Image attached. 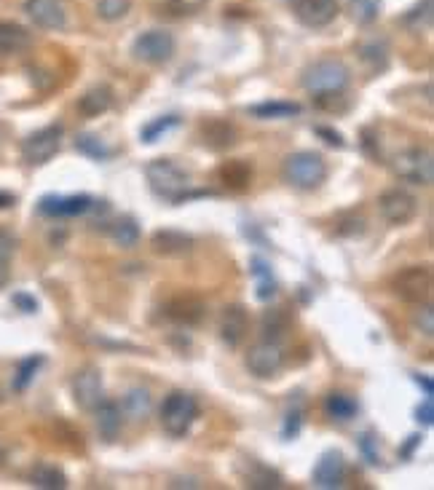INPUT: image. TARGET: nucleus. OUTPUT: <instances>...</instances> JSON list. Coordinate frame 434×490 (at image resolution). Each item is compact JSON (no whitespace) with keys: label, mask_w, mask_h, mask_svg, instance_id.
<instances>
[{"label":"nucleus","mask_w":434,"mask_h":490,"mask_svg":"<svg viewBox=\"0 0 434 490\" xmlns=\"http://www.w3.org/2000/svg\"><path fill=\"white\" fill-rule=\"evenodd\" d=\"M145 179H148L150 190H153L159 199L170 201V204H182V201H188V199L202 196V193H193V190H191V175H188L180 164H174L172 158H156V161H150V164L145 167Z\"/></svg>","instance_id":"1"},{"label":"nucleus","mask_w":434,"mask_h":490,"mask_svg":"<svg viewBox=\"0 0 434 490\" xmlns=\"http://www.w3.org/2000/svg\"><path fill=\"white\" fill-rule=\"evenodd\" d=\"M282 178L295 190H316L327 179V161L314 150H295L284 158Z\"/></svg>","instance_id":"2"},{"label":"nucleus","mask_w":434,"mask_h":490,"mask_svg":"<svg viewBox=\"0 0 434 490\" xmlns=\"http://www.w3.org/2000/svg\"><path fill=\"white\" fill-rule=\"evenodd\" d=\"M301 84L308 94H330V91H346L351 84V70L341 59H316L311 62L301 76Z\"/></svg>","instance_id":"3"},{"label":"nucleus","mask_w":434,"mask_h":490,"mask_svg":"<svg viewBox=\"0 0 434 490\" xmlns=\"http://www.w3.org/2000/svg\"><path fill=\"white\" fill-rule=\"evenodd\" d=\"M389 290L405 303H413V306L429 303L434 290L432 271L427 266L402 268L389 279Z\"/></svg>","instance_id":"4"},{"label":"nucleus","mask_w":434,"mask_h":490,"mask_svg":"<svg viewBox=\"0 0 434 490\" xmlns=\"http://www.w3.org/2000/svg\"><path fill=\"white\" fill-rule=\"evenodd\" d=\"M199 418V402L188 392L174 389L161 404V426L170 437H185Z\"/></svg>","instance_id":"5"},{"label":"nucleus","mask_w":434,"mask_h":490,"mask_svg":"<svg viewBox=\"0 0 434 490\" xmlns=\"http://www.w3.org/2000/svg\"><path fill=\"white\" fill-rule=\"evenodd\" d=\"M391 172L405 182L429 188L434 182V156L427 148H408L391 158Z\"/></svg>","instance_id":"6"},{"label":"nucleus","mask_w":434,"mask_h":490,"mask_svg":"<svg viewBox=\"0 0 434 490\" xmlns=\"http://www.w3.org/2000/svg\"><path fill=\"white\" fill-rule=\"evenodd\" d=\"M174 48H177V44H174L172 33H167V30H148V33L134 38L131 56L137 62H142V65L159 67V65H167L172 59Z\"/></svg>","instance_id":"7"},{"label":"nucleus","mask_w":434,"mask_h":490,"mask_svg":"<svg viewBox=\"0 0 434 490\" xmlns=\"http://www.w3.org/2000/svg\"><path fill=\"white\" fill-rule=\"evenodd\" d=\"M62 134H65L62 124H51V127H44V129L33 132L22 142V158L30 167L48 164L59 153V148H62Z\"/></svg>","instance_id":"8"},{"label":"nucleus","mask_w":434,"mask_h":490,"mask_svg":"<svg viewBox=\"0 0 434 490\" xmlns=\"http://www.w3.org/2000/svg\"><path fill=\"white\" fill-rule=\"evenodd\" d=\"M70 392H73V402L78 410L94 413V407L105 400V383H102L99 367H94V364L81 367L70 381Z\"/></svg>","instance_id":"9"},{"label":"nucleus","mask_w":434,"mask_h":490,"mask_svg":"<svg viewBox=\"0 0 434 490\" xmlns=\"http://www.w3.org/2000/svg\"><path fill=\"white\" fill-rule=\"evenodd\" d=\"M378 212L389 225H408L418 215V199L402 188H389L378 196Z\"/></svg>","instance_id":"10"},{"label":"nucleus","mask_w":434,"mask_h":490,"mask_svg":"<svg viewBox=\"0 0 434 490\" xmlns=\"http://www.w3.org/2000/svg\"><path fill=\"white\" fill-rule=\"evenodd\" d=\"M244 364H247L250 375H255V378H274V375H279V370L284 367V354H282L279 343L263 341V343H255V346L247 352Z\"/></svg>","instance_id":"11"},{"label":"nucleus","mask_w":434,"mask_h":490,"mask_svg":"<svg viewBox=\"0 0 434 490\" xmlns=\"http://www.w3.org/2000/svg\"><path fill=\"white\" fill-rule=\"evenodd\" d=\"M295 19L311 27V30H322L327 25H333L341 14V3L338 0H295Z\"/></svg>","instance_id":"12"},{"label":"nucleus","mask_w":434,"mask_h":490,"mask_svg":"<svg viewBox=\"0 0 434 490\" xmlns=\"http://www.w3.org/2000/svg\"><path fill=\"white\" fill-rule=\"evenodd\" d=\"M220 341L228 346V349H239L250 332V313L242 303H231L225 306L220 313Z\"/></svg>","instance_id":"13"},{"label":"nucleus","mask_w":434,"mask_h":490,"mask_svg":"<svg viewBox=\"0 0 434 490\" xmlns=\"http://www.w3.org/2000/svg\"><path fill=\"white\" fill-rule=\"evenodd\" d=\"M346 480V458L341 450H327L314 466V485L322 490H336Z\"/></svg>","instance_id":"14"},{"label":"nucleus","mask_w":434,"mask_h":490,"mask_svg":"<svg viewBox=\"0 0 434 490\" xmlns=\"http://www.w3.org/2000/svg\"><path fill=\"white\" fill-rule=\"evenodd\" d=\"M25 11L41 30H65L67 27V11L62 0H25Z\"/></svg>","instance_id":"15"},{"label":"nucleus","mask_w":434,"mask_h":490,"mask_svg":"<svg viewBox=\"0 0 434 490\" xmlns=\"http://www.w3.org/2000/svg\"><path fill=\"white\" fill-rule=\"evenodd\" d=\"M88 209H94V199L81 193V196H44L38 204V212L46 218H76V215H87Z\"/></svg>","instance_id":"16"},{"label":"nucleus","mask_w":434,"mask_h":490,"mask_svg":"<svg viewBox=\"0 0 434 490\" xmlns=\"http://www.w3.org/2000/svg\"><path fill=\"white\" fill-rule=\"evenodd\" d=\"M204 311H207L204 301H202L199 295H193V292H182V295H177V298H172V301L164 306L167 319H172L174 324H182V327H196V324H202Z\"/></svg>","instance_id":"17"},{"label":"nucleus","mask_w":434,"mask_h":490,"mask_svg":"<svg viewBox=\"0 0 434 490\" xmlns=\"http://www.w3.org/2000/svg\"><path fill=\"white\" fill-rule=\"evenodd\" d=\"M150 247L156 255H164V258H182V255H191L193 250V236L182 233V230H174V228H164V230H156L150 236Z\"/></svg>","instance_id":"18"},{"label":"nucleus","mask_w":434,"mask_h":490,"mask_svg":"<svg viewBox=\"0 0 434 490\" xmlns=\"http://www.w3.org/2000/svg\"><path fill=\"white\" fill-rule=\"evenodd\" d=\"M199 137H202V145L215 150V153H222L228 148L236 145V129L233 124L222 121V118H212V121H204L202 129H199Z\"/></svg>","instance_id":"19"},{"label":"nucleus","mask_w":434,"mask_h":490,"mask_svg":"<svg viewBox=\"0 0 434 490\" xmlns=\"http://www.w3.org/2000/svg\"><path fill=\"white\" fill-rule=\"evenodd\" d=\"M94 421H97V432H99L108 443H113V440L121 434L124 410H121V404H116V402L102 400L94 407Z\"/></svg>","instance_id":"20"},{"label":"nucleus","mask_w":434,"mask_h":490,"mask_svg":"<svg viewBox=\"0 0 434 490\" xmlns=\"http://www.w3.org/2000/svg\"><path fill=\"white\" fill-rule=\"evenodd\" d=\"M33 46V33L16 22H0V56L22 54Z\"/></svg>","instance_id":"21"},{"label":"nucleus","mask_w":434,"mask_h":490,"mask_svg":"<svg viewBox=\"0 0 434 490\" xmlns=\"http://www.w3.org/2000/svg\"><path fill=\"white\" fill-rule=\"evenodd\" d=\"M113 99H116V94H113L110 87H105V84L91 87V89L78 99V113L87 116V118H97V116H102V113H108V110L113 107Z\"/></svg>","instance_id":"22"},{"label":"nucleus","mask_w":434,"mask_h":490,"mask_svg":"<svg viewBox=\"0 0 434 490\" xmlns=\"http://www.w3.org/2000/svg\"><path fill=\"white\" fill-rule=\"evenodd\" d=\"M242 480H244V485L247 488H258V490H276L284 485V480H282V475L276 472V469H271V466H263L258 461H253L250 458V469L242 475Z\"/></svg>","instance_id":"23"},{"label":"nucleus","mask_w":434,"mask_h":490,"mask_svg":"<svg viewBox=\"0 0 434 490\" xmlns=\"http://www.w3.org/2000/svg\"><path fill=\"white\" fill-rule=\"evenodd\" d=\"M30 485L41 490H65L67 488V475L57 464H36L30 472Z\"/></svg>","instance_id":"24"},{"label":"nucleus","mask_w":434,"mask_h":490,"mask_svg":"<svg viewBox=\"0 0 434 490\" xmlns=\"http://www.w3.org/2000/svg\"><path fill=\"white\" fill-rule=\"evenodd\" d=\"M325 413H327V418H333L338 424H346V421H351L359 413V404H356L354 397H348L344 392H330L325 397Z\"/></svg>","instance_id":"25"},{"label":"nucleus","mask_w":434,"mask_h":490,"mask_svg":"<svg viewBox=\"0 0 434 490\" xmlns=\"http://www.w3.org/2000/svg\"><path fill=\"white\" fill-rule=\"evenodd\" d=\"M250 113L255 118H293V116H301V105L298 102H284V99H268V102H261V105H253Z\"/></svg>","instance_id":"26"},{"label":"nucleus","mask_w":434,"mask_h":490,"mask_svg":"<svg viewBox=\"0 0 434 490\" xmlns=\"http://www.w3.org/2000/svg\"><path fill=\"white\" fill-rule=\"evenodd\" d=\"M217 178L222 179L231 190H247V185L253 179V169L247 161H225L217 169Z\"/></svg>","instance_id":"27"},{"label":"nucleus","mask_w":434,"mask_h":490,"mask_svg":"<svg viewBox=\"0 0 434 490\" xmlns=\"http://www.w3.org/2000/svg\"><path fill=\"white\" fill-rule=\"evenodd\" d=\"M121 410H124V415H129L131 421H142V418H148L150 415V410H153V397H150V392L148 389H129L127 392V397L121 402Z\"/></svg>","instance_id":"28"},{"label":"nucleus","mask_w":434,"mask_h":490,"mask_svg":"<svg viewBox=\"0 0 434 490\" xmlns=\"http://www.w3.org/2000/svg\"><path fill=\"white\" fill-rule=\"evenodd\" d=\"M110 236H113V241H116L121 250H131V247H137V241H140V225H137V220H134L131 215H121V218H116L113 225H110Z\"/></svg>","instance_id":"29"},{"label":"nucleus","mask_w":434,"mask_h":490,"mask_svg":"<svg viewBox=\"0 0 434 490\" xmlns=\"http://www.w3.org/2000/svg\"><path fill=\"white\" fill-rule=\"evenodd\" d=\"M76 150H81L88 158H97V161H108L113 156V148H108L97 134H78L76 137Z\"/></svg>","instance_id":"30"},{"label":"nucleus","mask_w":434,"mask_h":490,"mask_svg":"<svg viewBox=\"0 0 434 490\" xmlns=\"http://www.w3.org/2000/svg\"><path fill=\"white\" fill-rule=\"evenodd\" d=\"M174 127H180V116H161V118H156V121H150V124H145L142 127V132H140V139L145 142V145H153L161 134H167Z\"/></svg>","instance_id":"31"},{"label":"nucleus","mask_w":434,"mask_h":490,"mask_svg":"<svg viewBox=\"0 0 434 490\" xmlns=\"http://www.w3.org/2000/svg\"><path fill=\"white\" fill-rule=\"evenodd\" d=\"M131 11V0H97V16L102 22H121Z\"/></svg>","instance_id":"32"},{"label":"nucleus","mask_w":434,"mask_h":490,"mask_svg":"<svg viewBox=\"0 0 434 490\" xmlns=\"http://www.w3.org/2000/svg\"><path fill=\"white\" fill-rule=\"evenodd\" d=\"M381 14V0H351V16L359 25H373Z\"/></svg>","instance_id":"33"},{"label":"nucleus","mask_w":434,"mask_h":490,"mask_svg":"<svg viewBox=\"0 0 434 490\" xmlns=\"http://www.w3.org/2000/svg\"><path fill=\"white\" fill-rule=\"evenodd\" d=\"M41 364H44V357H27L25 362H19V370H16V375H14V389H16V392H25V389L33 383V378H36V373H38Z\"/></svg>","instance_id":"34"},{"label":"nucleus","mask_w":434,"mask_h":490,"mask_svg":"<svg viewBox=\"0 0 434 490\" xmlns=\"http://www.w3.org/2000/svg\"><path fill=\"white\" fill-rule=\"evenodd\" d=\"M314 105L325 113H346V91H330V94H314Z\"/></svg>","instance_id":"35"},{"label":"nucleus","mask_w":434,"mask_h":490,"mask_svg":"<svg viewBox=\"0 0 434 490\" xmlns=\"http://www.w3.org/2000/svg\"><path fill=\"white\" fill-rule=\"evenodd\" d=\"M284 330H287V316L284 311H265L263 316V338L265 341H279L282 335H284Z\"/></svg>","instance_id":"36"},{"label":"nucleus","mask_w":434,"mask_h":490,"mask_svg":"<svg viewBox=\"0 0 434 490\" xmlns=\"http://www.w3.org/2000/svg\"><path fill=\"white\" fill-rule=\"evenodd\" d=\"M413 327H416V332H418V335H424V338H429V341H432V335H434L432 303H421V306L413 311Z\"/></svg>","instance_id":"37"},{"label":"nucleus","mask_w":434,"mask_h":490,"mask_svg":"<svg viewBox=\"0 0 434 490\" xmlns=\"http://www.w3.org/2000/svg\"><path fill=\"white\" fill-rule=\"evenodd\" d=\"M253 273L258 276V298L261 301H268V298H274V292H276V284H274V279H271V271L268 266L263 263L261 258H255L253 260Z\"/></svg>","instance_id":"38"},{"label":"nucleus","mask_w":434,"mask_h":490,"mask_svg":"<svg viewBox=\"0 0 434 490\" xmlns=\"http://www.w3.org/2000/svg\"><path fill=\"white\" fill-rule=\"evenodd\" d=\"M367 230V220L362 215H344L338 223H336V233L338 236H362Z\"/></svg>","instance_id":"39"},{"label":"nucleus","mask_w":434,"mask_h":490,"mask_svg":"<svg viewBox=\"0 0 434 490\" xmlns=\"http://www.w3.org/2000/svg\"><path fill=\"white\" fill-rule=\"evenodd\" d=\"M362 59L373 62V70H387L389 65V54H387V44H370L362 48Z\"/></svg>","instance_id":"40"},{"label":"nucleus","mask_w":434,"mask_h":490,"mask_svg":"<svg viewBox=\"0 0 434 490\" xmlns=\"http://www.w3.org/2000/svg\"><path fill=\"white\" fill-rule=\"evenodd\" d=\"M207 3H210V0H167L170 11H174L177 16H193V14H199V11H204Z\"/></svg>","instance_id":"41"},{"label":"nucleus","mask_w":434,"mask_h":490,"mask_svg":"<svg viewBox=\"0 0 434 490\" xmlns=\"http://www.w3.org/2000/svg\"><path fill=\"white\" fill-rule=\"evenodd\" d=\"M376 445H378V440H376V434H373V432L362 434V440H359V450H362V455L367 458V464H373V466L381 461V455H378Z\"/></svg>","instance_id":"42"},{"label":"nucleus","mask_w":434,"mask_h":490,"mask_svg":"<svg viewBox=\"0 0 434 490\" xmlns=\"http://www.w3.org/2000/svg\"><path fill=\"white\" fill-rule=\"evenodd\" d=\"M301 418H304V410H301V407H293V410L287 413V421H284V429H282V437H284V440H290V437H295V434L301 432Z\"/></svg>","instance_id":"43"},{"label":"nucleus","mask_w":434,"mask_h":490,"mask_svg":"<svg viewBox=\"0 0 434 490\" xmlns=\"http://www.w3.org/2000/svg\"><path fill=\"white\" fill-rule=\"evenodd\" d=\"M14 252H16V239L8 230H0V260H11Z\"/></svg>","instance_id":"44"},{"label":"nucleus","mask_w":434,"mask_h":490,"mask_svg":"<svg viewBox=\"0 0 434 490\" xmlns=\"http://www.w3.org/2000/svg\"><path fill=\"white\" fill-rule=\"evenodd\" d=\"M416 421H418V424H424V426H432L434 424L432 397H427V400L418 404V410H416Z\"/></svg>","instance_id":"45"},{"label":"nucleus","mask_w":434,"mask_h":490,"mask_svg":"<svg viewBox=\"0 0 434 490\" xmlns=\"http://www.w3.org/2000/svg\"><path fill=\"white\" fill-rule=\"evenodd\" d=\"M314 134H316V137H322V139H325L327 145H333V148H344V145H346L341 134L333 132V129H327V127H316V129H314Z\"/></svg>","instance_id":"46"},{"label":"nucleus","mask_w":434,"mask_h":490,"mask_svg":"<svg viewBox=\"0 0 434 490\" xmlns=\"http://www.w3.org/2000/svg\"><path fill=\"white\" fill-rule=\"evenodd\" d=\"M14 303H16V306H19L25 313L38 311V301H36V298H30V295H25V292L14 295Z\"/></svg>","instance_id":"47"},{"label":"nucleus","mask_w":434,"mask_h":490,"mask_svg":"<svg viewBox=\"0 0 434 490\" xmlns=\"http://www.w3.org/2000/svg\"><path fill=\"white\" fill-rule=\"evenodd\" d=\"M418 445H421V437H418V434L408 437V445L399 450V455H402V458H410V455H413V450H416Z\"/></svg>","instance_id":"48"},{"label":"nucleus","mask_w":434,"mask_h":490,"mask_svg":"<svg viewBox=\"0 0 434 490\" xmlns=\"http://www.w3.org/2000/svg\"><path fill=\"white\" fill-rule=\"evenodd\" d=\"M416 383L424 389V394H427V397H432L434 386H432V378H429V375H416Z\"/></svg>","instance_id":"49"},{"label":"nucleus","mask_w":434,"mask_h":490,"mask_svg":"<svg viewBox=\"0 0 434 490\" xmlns=\"http://www.w3.org/2000/svg\"><path fill=\"white\" fill-rule=\"evenodd\" d=\"M14 204H16V199H14L11 193H3V190H0V209H11Z\"/></svg>","instance_id":"50"},{"label":"nucleus","mask_w":434,"mask_h":490,"mask_svg":"<svg viewBox=\"0 0 434 490\" xmlns=\"http://www.w3.org/2000/svg\"><path fill=\"white\" fill-rule=\"evenodd\" d=\"M8 263H11V260H0V287H5V284H8V276H11Z\"/></svg>","instance_id":"51"},{"label":"nucleus","mask_w":434,"mask_h":490,"mask_svg":"<svg viewBox=\"0 0 434 490\" xmlns=\"http://www.w3.org/2000/svg\"><path fill=\"white\" fill-rule=\"evenodd\" d=\"M3 461H5V453H3V447H0V466H3Z\"/></svg>","instance_id":"52"}]
</instances>
